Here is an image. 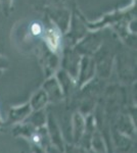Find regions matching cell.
Segmentation results:
<instances>
[{
  "mask_svg": "<svg viewBox=\"0 0 137 153\" xmlns=\"http://www.w3.org/2000/svg\"><path fill=\"white\" fill-rule=\"evenodd\" d=\"M32 153H47L44 147L37 144H32Z\"/></svg>",
  "mask_w": 137,
  "mask_h": 153,
  "instance_id": "30bf717a",
  "label": "cell"
},
{
  "mask_svg": "<svg viewBox=\"0 0 137 153\" xmlns=\"http://www.w3.org/2000/svg\"><path fill=\"white\" fill-rule=\"evenodd\" d=\"M3 127H4V123H3V120H2L1 117H0V129H1V128H3Z\"/></svg>",
  "mask_w": 137,
  "mask_h": 153,
  "instance_id": "8fae6325",
  "label": "cell"
},
{
  "mask_svg": "<svg viewBox=\"0 0 137 153\" xmlns=\"http://www.w3.org/2000/svg\"><path fill=\"white\" fill-rule=\"evenodd\" d=\"M31 32L34 36H40L42 32H43V28H42L41 24L38 23V22H34L31 25Z\"/></svg>",
  "mask_w": 137,
  "mask_h": 153,
  "instance_id": "9c48e42d",
  "label": "cell"
},
{
  "mask_svg": "<svg viewBox=\"0 0 137 153\" xmlns=\"http://www.w3.org/2000/svg\"><path fill=\"white\" fill-rule=\"evenodd\" d=\"M36 132V128L33 127L31 124H29L28 122H24L19 125H16L13 131H12V134H13L14 137H22L31 141V139L33 138Z\"/></svg>",
  "mask_w": 137,
  "mask_h": 153,
  "instance_id": "277c9868",
  "label": "cell"
},
{
  "mask_svg": "<svg viewBox=\"0 0 137 153\" xmlns=\"http://www.w3.org/2000/svg\"><path fill=\"white\" fill-rule=\"evenodd\" d=\"M32 108L30 106V103H26L24 105L17 106V107L10 108L7 118V124L8 125H19L21 123H24L31 114Z\"/></svg>",
  "mask_w": 137,
  "mask_h": 153,
  "instance_id": "7a4b0ae2",
  "label": "cell"
},
{
  "mask_svg": "<svg viewBox=\"0 0 137 153\" xmlns=\"http://www.w3.org/2000/svg\"><path fill=\"white\" fill-rule=\"evenodd\" d=\"M64 153H89L86 148L82 147L79 144H73V143H66L64 145Z\"/></svg>",
  "mask_w": 137,
  "mask_h": 153,
  "instance_id": "ba28073f",
  "label": "cell"
},
{
  "mask_svg": "<svg viewBox=\"0 0 137 153\" xmlns=\"http://www.w3.org/2000/svg\"><path fill=\"white\" fill-rule=\"evenodd\" d=\"M48 97L44 90H41L37 92L33 97H32L31 101H30V106L32 108V111H36V110L43 109V107L46 105L47 101H48Z\"/></svg>",
  "mask_w": 137,
  "mask_h": 153,
  "instance_id": "5b68a950",
  "label": "cell"
},
{
  "mask_svg": "<svg viewBox=\"0 0 137 153\" xmlns=\"http://www.w3.org/2000/svg\"><path fill=\"white\" fill-rule=\"evenodd\" d=\"M25 122H28L29 124H31L36 129H39V128L46 126L47 117L44 114L43 110L40 109V110H36V111H32L31 114L29 115L28 118Z\"/></svg>",
  "mask_w": 137,
  "mask_h": 153,
  "instance_id": "8992f818",
  "label": "cell"
},
{
  "mask_svg": "<svg viewBox=\"0 0 137 153\" xmlns=\"http://www.w3.org/2000/svg\"><path fill=\"white\" fill-rule=\"evenodd\" d=\"M85 132V117L79 112H76L72 120V143L79 144Z\"/></svg>",
  "mask_w": 137,
  "mask_h": 153,
  "instance_id": "3957f363",
  "label": "cell"
},
{
  "mask_svg": "<svg viewBox=\"0 0 137 153\" xmlns=\"http://www.w3.org/2000/svg\"><path fill=\"white\" fill-rule=\"evenodd\" d=\"M46 42L47 45L51 50L55 51L59 45V34L55 29H50L46 33Z\"/></svg>",
  "mask_w": 137,
  "mask_h": 153,
  "instance_id": "52a82bcc",
  "label": "cell"
},
{
  "mask_svg": "<svg viewBox=\"0 0 137 153\" xmlns=\"http://www.w3.org/2000/svg\"><path fill=\"white\" fill-rule=\"evenodd\" d=\"M46 130L47 133H48L49 139H50V142L53 146H55L57 149H59L61 151H64V136H63V132L59 129L58 125L56 124L55 120L49 115L47 117V122H46Z\"/></svg>",
  "mask_w": 137,
  "mask_h": 153,
  "instance_id": "6da1fadb",
  "label": "cell"
}]
</instances>
